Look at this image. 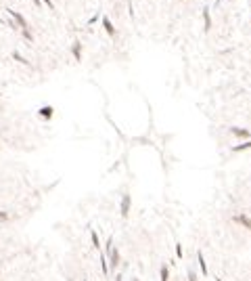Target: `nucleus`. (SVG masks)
<instances>
[{
  "label": "nucleus",
  "mask_w": 251,
  "mask_h": 281,
  "mask_svg": "<svg viewBox=\"0 0 251 281\" xmlns=\"http://www.w3.org/2000/svg\"><path fill=\"white\" fill-rule=\"evenodd\" d=\"M128 210H130V198L126 196V198H124V202H122V216H124V219L128 216Z\"/></svg>",
  "instance_id": "nucleus-1"
},
{
  "label": "nucleus",
  "mask_w": 251,
  "mask_h": 281,
  "mask_svg": "<svg viewBox=\"0 0 251 281\" xmlns=\"http://www.w3.org/2000/svg\"><path fill=\"white\" fill-rule=\"evenodd\" d=\"M237 221H239V223H241V225H245V227H247V229H251V221H249V219H247V216H237Z\"/></svg>",
  "instance_id": "nucleus-2"
},
{
  "label": "nucleus",
  "mask_w": 251,
  "mask_h": 281,
  "mask_svg": "<svg viewBox=\"0 0 251 281\" xmlns=\"http://www.w3.org/2000/svg\"><path fill=\"white\" fill-rule=\"evenodd\" d=\"M51 114H53L51 107H44V110H40V116H44V118H51Z\"/></svg>",
  "instance_id": "nucleus-3"
},
{
  "label": "nucleus",
  "mask_w": 251,
  "mask_h": 281,
  "mask_svg": "<svg viewBox=\"0 0 251 281\" xmlns=\"http://www.w3.org/2000/svg\"><path fill=\"white\" fill-rule=\"evenodd\" d=\"M162 281H168V267H162Z\"/></svg>",
  "instance_id": "nucleus-4"
},
{
  "label": "nucleus",
  "mask_w": 251,
  "mask_h": 281,
  "mask_svg": "<svg viewBox=\"0 0 251 281\" xmlns=\"http://www.w3.org/2000/svg\"><path fill=\"white\" fill-rule=\"evenodd\" d=\"M111 261H113V265L118 263V250H111Z\"/></svg>",
  "instance_id": "nucleus-5"
},
{
  "label": "nucleus",
  "mask_w": 251,
  "mask_h": 281,
  "mask_svg": "<svg viewBox=\"0 0 251 281\" xmlns=\"http://www.w3.org/2000/svg\"><path fill=\"white\" fill-rule=\"evenodd\" d=\"M105 28H107V32H109V34H113V26L109 24V19H105Z\"/></svg>",
  "instance_id": "nucleus-6"
},
{
  "label": "nucleus",
  "mask_w": 251,
  "mask_h": 281,
  "mask_svg": "<svg viewBox=\"0 0 251 281\" xmlns=\"http://www.w3.org/2000/svg\"><path fill=\"white\" fill-rule=\"evenodd\" d=\"M9 219V214H5V212H0V221H7Z\"/></svg>",
  "instance_id": "nucleus-7"
}]
</instances>
